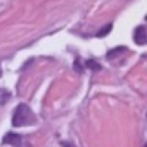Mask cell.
<instances>
[{"label": "cell", "mask_w": 147, "mask_h": 147, "mask_svg": "<svg viewBox=\"0 0 147 147\" xmlns=\"http://www.w3.org/2000/svg\"><path fill=\"white\" fill-rule=\"evenodd\" d=\"M125 50H127V47H125V46H118V47L112 49V50H109V52L106 53V59H113V57L122 55Z\"/></svg>", "instance_id": "277c9868"}, {"label": "cell", "mask_w": 147, "mask_h": 147, "mask_svg": "<svg viewBox=\"0 0 147 147\" xmlns=\"http://www.w3.org/2000/svg\"><path fill=\"white\" fill-rule=\"evenodd\" d=\"M35 124V116L32 110L27 105H18L15 109L13 118H12V125L13 127H25V125H34Z\"/></svg>", "instance_id": "6da1fadb"}, {"label": "cell", "mask_w": 147, "mask_h": 147, "mask_svg": "<svg viewBox=\"0 0 147 147\" xmlns=\"http://www.w3.org/2000/svg\"><path fill=\"white\" fill-rule=\"evenodd\" d=\"M21 136L19 134H15V132H7L6 136L3 137V144H12V146H21Z\"/></svg>", "instance_id": "3957f363"}, {"label": "cell", "mask_w": 147, "mask_h": 147, "mask_svg": "<svg viewBox=\"0 0 147 147\" xmlns=\"http://www.w3.org/2000/svg\"><path fill=\"white\" fill-rule=\"evenodd\" d=\"M85 66H87L88 69H91V71H94V72L102 71V65H100V63H97L96 60H93V59L87 60V62H85Z\"/></svg>", "instance_id": "5b68a950"}, {"label": "cell", "mask_w": 147, "mask_h": 147, "mask_svg": "<svg viewBox=\"0 0 147 147\" xmlns=\"http://www.w3.org/2000/svg\"><path fill=\"white\" fill-rule=\"evenodd\" d=\"M134 41H136V44H138V46H144L147 43L146 27L140 25V27L136 28V31H134Z\"/></svg>", "instance_id": "7a4b0ae2"}, {"label": "cell", "mask_w": 147, "mask_h": 147, "mask_svg": "<svg viewBox=\"0 0 147 147\" xmlns=\"http://www.w3.org/2000/svg\"><path fill=\"white\" fill-rule=\"evenodd\" d=\"M112 27H113L112 24H107V25H105L99 32H97V37H99V38H103V37H106L110 31H112Z\"/></svg>", "instance_id": "8992f818"}, {"label": "cell", "mask_w": 147, "mask_h": 147, "mask_svg": "<svg viewBox=\"0 0 147 147\" xmlns=\"http://www.w3.org/2000/svg\"><path fill=\"white\" fill-rule=\"evenodd\" d=\"M74 69H75L77 72H80V74H82L84 69H82V65H81V60H80V59L75 60V63H74Z\"/></svg>", "instance_id": "52a82bcc"}, {"label": "cell", "mask_w": 147, "mask_h": 147, "mask_svg": "<svg viewBox=\"0 0 147 147\" xmlns=\"http://www.w3.org/2000/svg\"><path fill=\"white\" fill-rule=\"evenodd\" d=\"M62 146H63V147H71V146H69V143H62Z\"/></svg>", "instance_id": "ba28073f"}]
</instances>
